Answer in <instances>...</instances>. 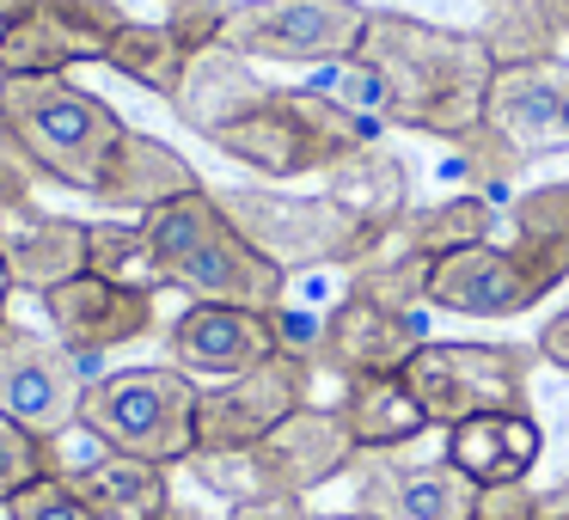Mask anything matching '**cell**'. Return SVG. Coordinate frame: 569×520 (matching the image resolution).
<instances>
[{"instance_id":"d6a6232c","label":"cell","mask_w":569,"mask_h":520,"mask_svg":"<svg viewBox=\"0 0 569 520\" xmlns=\"http://www.w3.org/2000/svg\"><path fill=\"white\" fill-rule=\"evenodd\" d=\"M471 520H545V502L532 483H483Z\"/></svg>"},{"instance_id":"2e32d148","label":"cell","mask_w":569,"mask_h":520,"mask_svg":"<svg viewBox=\"0 0 569 520\" xmlns=\"http://www.w3.org/2000/svg\"><path fill=\"white\" fill-rule=\"evenodd\" d=\"M43 312H50V331L68 356L92 361L104 349L141 343V337L160 324V294L148 288H117L104 276H74V282L50 288L43 294Z\"/></svg>"},{"instance_id":"44dd1931","label":"cell","mask_w":569,"mask_h":520,"mask_svg":"<svg viewBox=\"0 0 569 520\" xmlns=\"http://www.w3.org/2000/svg\"><path fill=\"white\" fill-rule=\"evenodd\" d=\"M197 166L184 160L178 148H166L160 136H141V129H129L123 141H117L111 166H104L99 190H92V202L99 209H123V214H153L160 202L184 197V190H197Z\"/></svg>"},{"instance_id":"52a82bcc","label":"cell","mask_w":569,"mask_h":520,"mask_svg":"<svg viewBox=\"0 0 569 520\" xmlns=\"http://www.w3.org/2000/svg\"><path fill=\"white\" fill-rule=\"evenodd\" d=\"M532 368H539V349L527 343H441V337H429L398 380L422 404L429 429H453V422L490 417V410H527Z\"/></svg>"},{"instance_id":"f546056e","label":"cell","mask_w":569,"mask_h":520,"mask_svg":"<svg viewBox=\"0 0 569 520\" xmlns=\"http://www.w3.org/2000/svg\"><path fill=\"white\" fill-rule=\"evenodd\" d=\"M87 276L160 294V270H153V246L141 221H87Z\"/></svg>"},{"instance_id":"7bdbcfd3","label":"cell","mask_w":569,"mask_h":520,"mask_svg":"<svg viewBox=\"0 0 569 520\" xmlns=\"http://www.w3.org/2000/svg\"><path fill=\"white\" fill-rule=\"evenodd\" d=\"M160 7H166V13H172V7H190V0H160Z\"/></svg>"},{"instance_id":"8fae6325","label":"cell","mask_w":569,"mask_h":520,"mask_svg":"<svg viewBox=\"0 0 569 520\" xmlns=\"http://www.w3.org/2000/svg\"><path fill=\"white\" fill-rule=\"evenodd\" d=\"M557 276L539 270L520 246H466L453 258H435L429 270V307L435 312H459V319H520L532 312L545 294H557Z\"/></svg>"},{"instance_id":"e0dca14e","label":"cell","mask_w":569,"mask_h":520,"mask_svg":"<svg viewBox=\"0 0 569 520\" xmlns=\"http://www.w3.org/2000/svg\"><path fill=\"white\" fill-rule=\"evenodd\" d=\"M276 319L251 307H214V300H190L166 331V356L190 380H233L251 373L258 361L276 356Z\"/></svg>"},{"instance_id":"d590c367","label":"cell","mask_w":569,"mask_h":520,"mask_svg":"<svg viewBox=\"0 0 569 520\" xmlns=\"http://www.w3.org/2000/svg\"><path fill=\"white\" fill-rule=\"evenodd\" d=\"M532 349H539V361H551V368L569 373V307L545 319V331H539V343H532Z\"/></svg>"},{"instance_id":"f35d334b","label":"cell","mask_w":569,"mask_h":520,"mask_svg":"<svg viewBox=\"0 0 569 520\" xmlns=\"http://www.w3.org/2000/svg\"><path fill=\"white\" fill-rule=\"evenodd\" d=\"M31 0H0V38H7V31H13V19L26 13Z\"/></svg>"},{"instance_id":"d4e9b609","label":"cell","mask_w":569,"mask_h":520,"mask_svg":"<svg viewBox=\"0 0 569 520\" xmlns=\"http://www.w3.org/2000/svg\"><path fill=\"white\" fill-rule=\"evenodd\" d=\"M104 68L111 74H123L129 87L153 92V99L172 104L178 87H184V68H190V50L172 38V26L166 19H123V31L111 38V50H104Z\"/></svg>"},{"instance_id":"4316f807","label":"cell","mask_w":569,"mask_h":520,"mask_svg":"<svg viewBox=\"0 0 569 520\" xmlns=\"http://www.w3.org/2000/svg\"><path fill=\"white\" fill-rule=\"evenodd\" d=\"M478 43L490 50L496 68H539L563 56V31L551 26L545 0H490L483 7Z\"/></svg>"},{"instance_id":"9c48e42d","label":"cell","mask_w":569,"mask_h":520,"mask_svg":"<svg viewBox=\"0 0 569 520\" xmlns=\"http://www.w3.org/2000/svg\"><path fill=\"white\" fill-rule=\"evenodd\" d=\"M312 380H319V368H312L307 356L276 349V356L258 361L251 373L202 386L197 392V453L258 447L276 422H288L300 404H312Z\"/></svg>"},{"instance_id":"277c9868","label":"cell","mask_w":569,"mask_h":520,"mask_svg":"<svg viewBox=\"0 0 569 520\" xmlns=\"http://www.w3.org/2000/svg\"><path fill=\"white\" fill-rule=\"evenodd\" d=\"M0 136L43 184L92 197L129 123L68 74H0Z\"/></svg>"},{"instance_id":"83f0119b","label":"cell","mask_w":569,"mask_h":520,"mask_svg":"<svg viewBox=\"0 0 569 520\" xmlns=\"http://www.w3.org/2000/svg\"><path fill=\"white\" fill-rule=\"evenodd\" d=\"M508 221H515V246L527 251L539 270H551L557 282H569V178L520 190Z\"/></svg>"},{"instance_id":"9a60e30c","label":"cell","mask_w":569,"mask_h":520,"mask_svg":"<svg viewBox=\"0 0 569 520\" xmlns=\"http://www.w3.org/2000/svg\"><path fill=\"white\" fill-rule=\"evenodd\" d=\"M251 453V471H258L263 496H312L331 478H349L361 447L349 441L337 404H300L288 422H276Z\"/></svg>"},{"instance_id":"4dcf8cb0","label":"cell","mask_w":569,"mask_h":520,"mask_svg":"<svg viewBox=\"0 0 569 520\" xmlns=\"http://www.w3.org/2000/svg\"><path fill=\"white\" fill-rule=\"evenodd\" d=\"M50 471H62V441H43V434H31L26 422L0 410V508L19 490H31L38 478H50Z\"/></svg>"},{"instance_id":"b9f144b4","label":"cell","mask_w":569,"mask_h":520,"mask_svg":"<svg viewBox=\"0 0 569 520\" xmlns=\"http://www.w3.org/2000/svg\"><path fill=\"white\" fill-rule=\"evenodd\" d=\"M312 520H368L361 508H349V514H312Z\"/></svg>"},{"instance_id":"f1b7e54d","label":"cell","mask_w":569,"mask_h":520,"mask_svg":"<svg viewBox=\"0 0 569 520\" xmlns=\"http://www.w3.org/2000/svg\"><path fill=\"white\" fill-rule=\"evenodd\" d=\"M429 270H435V258H422V251H410L405 239H386L373 258H361L356 270H349V294H368V300H380V307H392V312H417V307H429Z\"/></svg>"},{"instance_id":"7c38bea8","label":"cell","mask_w":569,"mask_h":520,"mask_svg":"<svg viewBox=\"0 0 569 520\" xmlns=\"http://www.w3.org/2000/svg\"><path fill=\"white\" fill-rule=\"evenodd\" d=\"M123 19L117 0H31L0 38V74H68L80 62H104Z\"/></svg>"},{"instance_id":"d6986e66","label":"cell","mask_w":569,"mask_h":520,"mask_svg":"<svg viewBox=\"0 0 569 520\" xmlns=\"http://www.w3.org/2000/svg\"><path fill=\"white\" fill-rule=\"evenodd\" d=\"M0 263L13 276V294H50V288L87 276V221L74 214H43V209H13L0 214Z\"/></svg>"},{"instance_id":"74e56055","label":"cell","mask_w":569,"mask_h":520,"mask_svg":"<svg viewBox=\"0 0 569 520\" xmlns=\"http://www.w3.org/2000/svg\"><path fill=\"white\" fill-rule=\"evenodd\" d=\"M153 520H214V514H202L197 502H178V496H172V502H166V508H160V514H153Z\"/></svg>"},{"instance_id":"7a4b0ae2","label":"cell","mask_w":569,"mask_h":520,"mask_svg":"<svg viewBox=\"0 0 569 520\" xmlns=\"http://www.w3.org/2000/svg\"><path fill=\"white\" fill-rule=\"evenodd\" d=\"M490 80L496 62L478 43V31H447L417 13L373 7L356 56L325 68L319 92H331L337 104L373 117V123H392L453 148L471 129H483Z\"/></svg>"},{"instance_id":"ab89813d","label":"cell","mask_w":569,"mask_h":520,"mask_svg":"<svg viewBox=\"0 0 569 520\" xmlns=\"http://www.w3.org/2000/svg\"><path fill=\"white\" fill-rule=\"evenodd\" d=\"M545 7H551V26L569 38V0H545Z\"/></svg>"},{"instance_id":"1f68e13d","label":"cell","mask_w":569,"mask_h":520,"mask_svg":"<svg viewBox=\"0 0 569 520\" xmlns=\"http://www.w3.org/2000/svg\"><path fill=\"white\" fill-rule=\"evenodd\" d=\"M0 514H7V520H99L74 496V483H68L62 471H50V478H38L31 490H19L13 502L0 508Z\"/></svg>"},{"instance_id":"e575fe53","label":"cell","mask_w":569,"mask_h":520,"mask_svg":"<svg viewBox=\"0 0 569 520\" xmlns=\"http://www.w3.org/2000/svg\"><path fill=\"white\" fill-rule=\"evenodd\" d=\"M227 520H312L307 496H251V502H233Z\"/></svg>"},{"instance_id":"8d00e7d4","label":"cell","mask_w":569,"mask_h":520,"mask_svg":"<svg viewBox=\"0 0 569 520\" xmlns=\"http://www.w3.org/2000/svg\"><path fill=\"white\" fill-rule=\"evenodd\" d=\"M539 502H545V520H569V478L557 490H539Z\"/></svg>"},{"instance_id":"ba28073f","label":"cell","mask_w":569,"mask_h":520,"mask_svg":"<svg viewBox=\"0 0 569 520\" xmlns=\"http://www.w3.org/2000/svg\"><path fill=\"white\" fill-rule=\"evenodd\" d=\"M361 0H233L221 43L246 62H288V68H331L349 62L368 31Z\"/></svg>"},{"instance_id":"5bb4252c","label":"cell","mask_w":569,"mask_h":520,"mask_svg":"<svg viewBox=\"0 0 569 520\" xmlns=\"http://www.w3.org/2000/svg\"><path fill=\"white\" fill-rule=\"evenodd\" d=\"M429 343L422 331V312H392L368 294L337 300L319 319V349H312V368L331 373V380H373V373H405V361Z\"/></svg>"},{"instance_id":"30bf717a","label":"cell","mask_w":569,"mask_h":520,"mask_svg":"<svg viewBox=\"0 0 569 520\" xmlns=\"http://www.w3.org/2000/svg\"><path fill=\"white\" fill-rule=\"evenodd\" d=\"M80 398H87V368L68 356L56 337L26 331V324H0V410L26 422L43 441H62L80 429Z\"/></svg>"},{"instance_id":"7402d4cb","label":"cell","mask_w":569,"mask_h":520,"mask_svg":"<svg viewBox=\"0 0 569 520\" xmlns=\"http://www.w3.org/2000/svg\"><path fill=\"white\" fill-rule=\"evenodd\" d=\"M62 478L74 483V496L92 508L99 520H153L172 502V466H153V459H129V453H104L87 466H68Z\"/></svg>"},{"instance_id":"603a6c76","label":"cell","mask_w":569,"mask_h":520,"mask_svg":"<svg viewBox=\"0 0 569 520\" xmlns=\"http://www.w3.org/2000/svg\"><path fill=\"white\" fill-rule=\"evenodd\" d=\"M337 417H343L349 441L361 453H386V447H410L429 434V417L410 398V386L398 373H373V380H349L337 398Z\"/></svg>"},{"instance_id":"ffe728a7","label":"cell","mask_w":569,"mask_h":520,"mask_svg":"<svg viewBox=\"0 0 569 520\" xmlns=\"http://www.w3.org/2000/svg\"><path fill=\"white\" fill-rule=\"evenodd\" d=\"M441 434H447L441 459L466 471L478 490L483 483H527L545 453V434L532 422V410H490V417H466Z\"/></svg>"},{"instance_id":"cb8c5ba5","label":"cell","mask_w":569,"mask_h":520,"mask_svg":"<svg viewBox=\"0 0 569 520\" xmlns=\"http://www.w3.org/2000/svg\"><path fill=\"white\" fill-rule=\"evenodd\" d=\"M325 197L343 202L349 214H361V221H373L380 233H398L410 214V166L398 160L392 148H361L349 153L343 166H331L325 172Z\"/></svg>"},{"instance_id":"484cf974","label":"cell","mask_w":569,"mask_h":520,"mask_svg":"<svg viewBox=\"0 0 569 520\" xmlns=\"http://www.w3.org/2000/svg\"><path fill=\"white\" fill-rule=\"evenodd\" d=\"M496 227H502V209H496L490 197L453 190V197L429 202V209H410L405 227H398V239H405L410 251H422V258H453V251H466V246L496 239Z\"/></svg>"},{"instance_id":"4fadbf2b","label":"cell","mask_w":569,"mask_h":520,"mask_svg":"<svg viewBox=\"0 0 569 520\" xmlns=\"http://www.w3.org/2000/svg\"><path fill=\"white\" fill-rule=\"evenodd\" d=\"M356 508L368 520H471L478 483L447 459H417L405 447L386 453H356L349 466Z\"/></svg>"},{"instance_id":"5b68a950","label":"cell","mask_w":569,"mask_h":520,"mask_svg":"<svg viewBox=\"0 0 569 520\" xmlns=\"http://www.w3.org/2000/svg\"><path fill=\"white\" fill-rule=\"evenodd\" d=\"M209 190L227 221L288 276L295 270H356L361 258H373L392 239L331 197H288V190H270V184H209Z\"/></svg>"},{"instance_id":"ac0fdd59","label":"cell","mask_w":569,"mask_h":520,"mask_svg":"<svg viewBox=\"0 0 569 520\" xmlns=\"http://www.w3.org/2000/svg\"><path fill=\"white\" fill-rule=\"evenodd\" d=\"M483 123L520 153H551L569 148V62H539V68H496L490 80V111Z\"/></svg>"},{"instance_id":"836d02e7","label":"cell","mask_w":569,"mask_h":520,"mask_svg":"<svg viewBox=\"0 0 569 520\" xmlns=\"http://www.w3.org/2000/svg\"><path fill=\"white\" fill-rule=\"evenodd\" d=\"M38 190H43V178L31 172L26 160H19L13 141L0 136V214H13V209H38Z\"/></svg>"},{"instance_id":"3957f363","label":"cell","mask_w":569,"mask_h":520,"mask_svg":"<svg viewBox=\"0 0 569 520\" xmlns=\"http://www.w3.org/2000/svg\"><path fill=\"white\" fill-rule=\"evenodd\" d=\"M141 233L153 246L160 288H178L190 300H214V307H251V312H276L288 300V270H276L227 221L209 184H197L184 197L160 202L153 214H141Z\"/></svg>"},{"instance_id":"6da1fadb","label":"cell","mask_w":569,"mask_h":520,"mask_svg":"<svg viewBox=\"0 0 569 520\" xmlns=\"http://www.w3.org/2000/svg\"><path fill=\"white\" fill-rule=\"evenodd\" d=\"M172 111L209 148H221L227 160L251 166L270 184L307 178V172H331L349 153L373 148V117L337 104L319 87H270L227 43H209V50L190 56Z\"/></svg>"},{"instance_id":"60d3db41","label":"cell","mask_w":569,"mask_h":520,"mask_svg":"<svg viewBox=\"0 0 569 520\" xmlns=\"http://www.w3.org/2000/svg\"><path fill=\"white\" fill-rule=\"evenodd\" d=\"M7 300H13V276H7V263H0V324H7Z\"/></svg>"},{"instance_id":"8992f818","label":"cell","mask_w":569,"mask_h":520,"mask_svg":"<svg viewBox=\"0 0 569 520\" xmlns=\"http://www.w3.org/2000/svg\"><path fill=\"white\" fill-rule=\"evenodd\" d=\"M197 392L190 373L166 368H117L87 380L80 398V429L104 453L153 459V466H184L197 453Z\"/></svg>"},{"instance_id":"ee69618b","label":"cell","mask_w":569,"mask_h":520,"mask_svg":"<svg viewBox=\"0 0 569 520\" xmlns=\"http://www.w3.org/2000/svg\"><path fill=\"white\" fill-rule=\"evenodd\" d=\"M0 520H7V514H0Z\"/></svg>"}]
</instances>
